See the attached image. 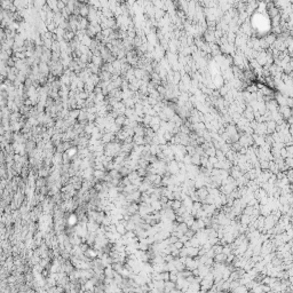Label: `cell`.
Returning a JSON list of instances; mask_svg holds the SVG:
<instances>
[{
  "instance_id": "cell-1",
  "label": "cell",
  "mask_w": 293,
  "mask_h": 293,
  "mask_svg": "<svg viewBox=\"0 0 293 293\" xmlns=\"http://www.w3.org/2000/svg\"><path fill=\"white\" fill-rule=\"evenodd\" d=\"M76 222H77V216L76 215H71L70 219H69V223L70 224H74Z\"/></svg>"
}]
</instances>
